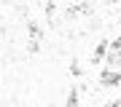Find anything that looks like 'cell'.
Instances as JSON below:
<instances>
[{
	"mask_svg": "<svg viewBox=\"0 0 121 107\" xmlns=\"http://www.w3.org/2000/svg\"><path fill=\"white\" fill-rule=\"evenodd\" d=\"M67 107H78V94H75V88H70V94H67Z\"/></svg>",
	"mask_w": 121,
	"mask_h": 107,
	"instance_id": "6da1fadb",
	"label": "cell"
},
{
	"mask_svg": "<svg viewBox=\"0 0 121 107\" xmlns=\"http://www.w3.org/2000/svg\"><path fill=\"white\" fill-rule=\"evenodd\" d=\"M70 75H83V67H81V64H78V62H73V64H70Z\"/></svg>",
	"mask_w": 121,
	"mask_h": 107,
	"instance_id": "7a4b0ae2",
	"label": "cell"
}]
</instances>
